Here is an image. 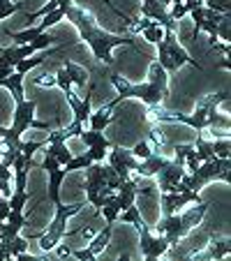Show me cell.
Returning a JSON list of instances; mask_svg holds the SVG:
<instances>
[{"label":"cell","instance_id":"cell-3","mask_svg":"<svg viewBox=\"0 0 231 261\" xmlns=\"http://www.w3.org/2000/svg\"><path fill=\"white\" fill-rule=\"evenodd\" d=\"M222 102H229V93H226V90L203 97L201 102L197 104L194 114H190V116L169 114V111H158V114H155V118H158V120H169V123L190 125V127H194L197 132L208 129V127H211V129L222 127V129H226V132H229L231 118H229V116H224V114H217V104H222Z\"/></svg>","mask_w":231,"mask_h":261},{"label":"cell","instance_id":"cell-31","mask_svg":"<svg viewBox=\"0 0 231 261\" xmlns=\"http://www.w3.org/2000/svg\"><path fill=\"white\" fill-rule=\"evenodd\" d=\"M229 3L231 0H206L203 5L215 10V12H220V14H229Z\"/></svg>","mask_w":231,"mask_h":261},{"label":"cell","instance_id":"cell-6","mask_svg":"<svg viewBox=\"0 0 231 261\" xmlns=\"http://www.w3.org/2000/svg\"><path fill=\"white\" fill-rule=\"evenodd\" d=\"M86 203H74V206H63V203H56V217L51 222V227L42 233L37 241H40L42 252H51L54 247H58V243L65 238V231H67V220L72 215L84 211Z\"/></svg>","mask_w":231,"mask_h":261},{"label":"cell","instance_id":"cell-15","mask_svg":"<svg viewBox=\"0 0 231 261\" xmlns=\"http://www.w3.org/2000/svg\"><path fill=\"white\" fill-rule=\"evenodd\" d=\"M67 176V171H65V167H54L49 169V199L56 203H60V182H63V178Z\"/></svg>","mask_w":231,"mask_h":261},{"label":"cell","instance_id":"cell-33","mask_svg":"<svg viewBox=\"0 0 231 261\" xmlns=\"http://www.w3.org/2000/svg\"><path fill=\"white\" fill-rule=\"evenodd\" d=\"M169 14H171L173 21H178V19H183L185 14H190V10H187L185 3H176V5L171 7V12H169Z\"/></svg>","mask_w":231,"mask_h":261},{"label":"cell","instance_id":"cell-37","mask_svg":"<svg viewBox=\"0 0 231 261\" xmlns=\"http://www.w3.org/2000/svg\"><path fill=\"white\" fill-rule=\"evenodd\" d=\"M3 224H5V222L0 220V238H3Z\"/></svg>","mask_w":231,"mask_h":261},{"label":"cell","instance_id":"cell-13","mask_svg":"<svg viewBox=\"0 0 231 261\" xmlns=\"http://www.w3.org/2000/svg\"><path fill=\"white\" fill-rule=\"evenodd\" d=\"M171 162V160L169 158H164L162 153H155V150H152L150 155H148L146 160H139V167H137V173L141 178H150V176H158L160 171H162L164 167H167V164Z\"/></svg>","mask_w":231,"mask_h":261},{"label":"cell","instance_id":"cell-22","mask_svg":"<svg viewBox=\"0 0 231 261\" xmlns=\"http://www.w3.org/2000/svg\"><path fill=\"white\" fill-rule=\"evenodd\" d=\"M90 164H93V158H90L88 153L86 155H72V160H69L67 164H65V171H79V169H88Z\"/></svg>","mask_w":231,"mask_h":261},{"label":"cell","instance_id":"cell-28","mask_svg":"<svg viewBox=\"0 0 231 261\" xmlns=\"http://www.w3.org/2000/svg\"><path fill=\"white\" fill-rule=\"evenodd\" d=\"M42 63H44V58H23V60L16 63V72L25 74V72H30L33 67H37V65H42Z\"/></svg>","mask_w":231,"mask_h":261},{"label":"cell","instance_id":"cell-27","mask_svg":"<svg viewBox=\"0 0 231 261\" xmlns=\"http://www.w3.org/2000/svg\"><path fill=\"white\" fill-rule=\"evenodd\" d=\"M120 217H123V222H130V224H134L137 229H141V227H143L141 213H139V208L134 206V203L127 208V211H123V215H120Z\"/></svg>","mask_w":231,"mask_h":261},{"label":"cell","instance_id":"cell-23","mask_svg":"<svg viewBox=\"0 0 231 261\" xmlns=\"http://www.w3.org/2000/svg\"><path fill=\"white\" fill-rule=\"evenodd\" d=\"M60 19H65V10H60V7H56L54 12H49V14L42 16V23L40 25H35V28L40 30V33H44L46 28H51V25H56Z\"/></svg>","mask_w":231,"mask_h":261},{"label":"cell","instance_id":"cell-35","mask_svg":"<svg viewBox=\"0 0 231 261\" xmlns=\"http://www.w3.org/2000/svg\"><path fill=\"white\" fill-rule=\"evenodd\" d=\"M213 49H217L222 56H229V42H215V44H211Z\"/></svg>","mask_w":231,"mask_h":261},{"label":"cell","instance_id":"cell-10","mask_svg":"<svg viewBox=\"0 0 231 261\" xmlns=\"http://www.w3.org/2000/svg\"><path fill=\"white\" fill-rule=\"evenodd\" d=\"M79 139L88 146V155L93 158V162H102V160L107 158V148L113 146L102 132H95V129H90V132L88 129H81Z\"/></svg>","mask_w":231,"mask_h":261},{"label":"cell","instance_id":"cell-16","mask_svg":"<svg viewBox=\"0 0 231 261\" xmlns=\"http://www.w3.org/2000/svg\"><path fill=\"white\" fill-rule=\"evenodd\" d=\"M0 86L10 90V93L14 95L16 102H23V74L21 72H12L10 76L0 79Z\"/></svg>","mask_w":231,"mask_h":261},{"label":"cell","instance_id":"cell-40","mask_svg":"<svg viewBox=\"0 0 231 261\" xmlns=\"http://www.w3.org/2000/svg\"><path fill=\"white\" fill-rule=\"evenodd\" d=\"M0 51H3V46H0Z\"/></svg>","mask_w":231,"mask_h":261},{"label":"cell","instance_id":"cell-9","mask_svg":"<svg viewBox=\"0 0 231 261\" xmlns=\"http://www.w3.org/2000/svg\"><path fill=\"white\" fill-rule=\"evenodd\" d=\"M183 176H185V167H183V164H176L171 160V162L158 173V182H160L158 188L162 190V192H181V190H187L181 182Z\"/></svg>","mask_w":231,"mask_h":261},{"label":"cell","instance_id":"cell-21","mask_svg":"<svg viewBox=\"0 0 231 261\" xmlns=\"http://www.w3.org/2000/svg\"><path fill=\"white\" fill-rule=\"evenodd\" d=\"M192 146H194V150H197V155H199V162H206V160L215 158V153H213V141H206L203 137H199Z\"/></svg>","mask_w":231,"mask_h":261},{"label":"cell","instance_id":"cell-26","mask_svg":"<svg viewBox=\"0 0 231 261\" xmlns=\"http://www.w3.org/2000/svg\"><path fill=\"white\" fill-rule=\"evenodd\" d=\"M162 37H164V28L160 23H152L150 28L143 30V40H148L150 44H158V42H162Z\"/></svg>","mask_w":231,"mask_h":261},{"label":"cell","instance_id":"cell-39","mask_svg":"<svg viewBox=\"0 0 231 261\" xmlns=\"http://www.w3.org/2000/svg\"><path fill=\"white\" fill-rule=\"evenodd\" d=\"M0 153H3V146H0Z\"/></svg>","mask_w":231,"mask_h":261},{"label":"cell","instance_id":"cell-19","mask_svg":"<svg viewBox=\"0 0 231 261\" xmlns=\"http://www.w3.org/2000/svg\"><path fill=\"white\" fill-rule=\"evenodd\" d=\"M111 231H113V224H109L107 222V227L102 229V231L97 233V236L93 238V241H90V245H88V250L93 252L95 256L99 254V252H104L107 250V245H109V241H111Z\"/></svg>","mask_w":231,"mask_h":261},{"label":"cell","instance_id":"cell-18","mask_svg":"<svg viewBox=\"0 0 231 261\" xmlns=\"http://www.w3.org/2000/svg\"><path fill=\"white\" fill-rule=\"evenodd\" d=\"M206 211H208V203H197L194 208H190V211H185V213H181V220L185 222V227L187 229H194V227H199L201 224V220H203V215H206Z\"/></svg>","mask_w":231,"mask_h":261},{"label":"cell","instance_id":"cell-36","mask_svg":"<svg viewBox=\"0 0 231 261\" xmlns=\"http://www.w3.org/2000/svg\"><path fill=\"white\" fill-rule=\"evenodd\" d=\"M160 3H162L164 7H169V5H171V0H160Z\"/></svg>","mask_w":231,"mask_h":261},{"label":"cell","instance_id":"cell-1","mask_svg":"<svg viewBox=\"0 0 231 261\" xmlns=\"http://www.w3.org/2000/svg\"><path fill=\"white\" fill-rule=\"evenodd\" d=\"M65 16L76 25L81 40L90 46V51H93L95 58L102 60V63H107V65H111V49L113 46H125V44L134 46V40H130V37H120V35H113V33L102 30L86 10H79V7L72 5L67 12H65Z\"/></svg>","mask_w":231,"mask_h":261},{"label":"cell","instance_id":"cell-5","mask_svg":"<svg viewBox=\"0 0 231 261\" xmlns=\"http://www.w3.org/2000/svg\"><path fill=\"white\" fill-rule=\"evenodd\" d=\"M35 111H37V99H23V102H16L14 109V123L12 127L5 132L3 141L5 146H19L21 134L28 127H37V129H49V123H42V120H35Z\"/></svg>","mask_w":231,"mask_h":261},{"label":"cell","instance_id":"cell-12","mask_svg":"<svg viewBox=\"0 0 231 261\" xmlns=\"http://www.w3.org/2000/svg\"><path fill=\"white\" fill-rule=\"evenodd\" d=\"M141 14L146 16V19L158 21L162 28H176V21L171 19L169 10L160 0H141Z\"/></svg>","mask_w":231,"mask_h":261},{"label":"cell","instance_id":"cell-7","mask_svg":"<svg viewBox=\"0 0 231 261\" xmlns=\"http://www.w3.org/2000/svg\"><path fill=\"white\" fill-rule=\"evenodd\" d=\"M162 42H164V49H167V56L171 58V63L176 65V69L181 67V65H194V67H199V69L203 67L199 60L190 58V54H187V51L181 46V42H178V37H176V33H173V28H164Z\"/></svg>","mask_w":231,"mask_h":261},{"label":"cell","instance_id":"cell-30","mask_svg":"<svg viewBox=\"0 0 231 261\" xmlns=\"http://www.w3.org/2000/svg\"><path fill=\"white\" fill-rule=\"evenodd\" d=\"M150 153H152V148H150V143H148V141H139L137 146L132 148V155L137 160H146Z\"/></svg>","mask_w":231,"mask_h":261},{"label":"cell","instance_id":"cell-24","mask_svg":"<svg viewBox=\"0 0 231 261\" xmlns=\"http://www.w3.org/2000/svg\"><path fill=\"white\" fill-rule=\"evenodd\" d=\"M213 153H215V158H229V153H231L229 134H224V137H220V139L213 141Z\"/></svg>","mask_w":231,"mask_h":261},{"label":"cell","instance_id":"cell-2","mask_svg":"<svg viewBox=\"0 0 231 261\" xmlns=\"http://www.w3.org/2000/svg\"><path fill=\"white\" fill-rule=\"evenodd\" d=\"M111 84L118 90V97L107 104L109 109H113L120 99H127V97H139L146 104H150V107H158L164 97H169V76H167V69L160 63L150 65L146 84H130L127 79H123V76L116 72L111 74Z\"/></svg>","mask_w":231,"mask_h":261},{"label":"cell","instance_id":"cell-8","mask_svg":"<svg viewBox=\"0 0 231 261\" xmlns=\"http://www.w3.org/2000/svg\"><path fill=\"white\" fill-rule=\"evenodd\" d=\"M139 231V238H141V254L146 256L148 261H152V259H160L162 254H167V250H169V241L160 233V236H152L150 233V229L143 224L141 229H137Z\"/></svg>","mask_w":231,"mask_h":261},{"label":"cell","instance_id":"cell-29","mask_svg":"<svg viewBox=\"0 0 231 261\" xmlns=\"http://www.w3.org/2000/svg\"><path fill=\"white\" fill-rule=\"evenodd\" d=\"M56 86H60V90H63V93L72 90V81H69V74H67V69H65V67L56 72Z\"/></svg>","mask_w":231,"mask_h":261},{"label":"cell","instance_id":"cell-17","mask_svg":"<svg viewBox=\"0 0 231 261\" xmlns=\"http://www.w3.org/2000/svg\"><path fill=\"white\" fill-rule=\"evenodd\" d=\"M113 120H116V114H111V109L104 104L102 109H99L97 114H90L88 116V123H90V129H95V132H102L107 125H111Z\"/></svg>","mask_w":231,"mask_h":261},{"label":"cell","instance_id":"cell-32","mask_svg":"<svg viewBox=\"0 0 231 261\" xmlns=\"http://www.w3.org/2000/svg\"><path fill=\"white\" fill-rule=\"evenodd\" d=\"M217 37L224 42H229V14H224L217 23Z\"/></svg>","mask_w":231,"mask_h":261},{"label":"cell","instance_id":"cell-11","mask_svg":"<svg viewBox=\"0 0 231 261\" xmlns=\"http://www.w3.org/2000/svg\"><path fill=\"white\" fill-rule=\"evenodd\" d=\"M111 148L113 150H111V155H109V164L123 178H130V171H137L139 160L134 158L132 150H127V148H120V146H111Z\"/></svg>","mask_w":231,"mask_h":261},{"label":"cell","instance_id":"cell-25","mask_svg":"<svg viewBox=\"0 0 231 261\" xmlns=\"http://www.w3.org/2000/svg\"><path fill=\"white\" fill-rule=\"evenodd\" d=\"M28 199H30L28 192H19V190H14V192H12V197H10V211L23 213V208H25V203H28Z\"/></svg>","mask_w":231,"mask_h":261},{"label":"cell","instance_id":"cell-38","mask_svg":"<svg viewBox=\"0 0 231 261\" xmlns=\"http://www.w3.org/2000/svg\"><path fill=\"white\" fill-rule=\"evenodd\" d=\"M176 3H183V0H171V5H176Z\"/></svg>","mask_w":231,"mask_h":261},{"label":"cell","instance_id":"cell-4","mask_svg":"<svg viewBox=\"0 0 231 261\" xmlns=\"http://www.w3.org/2000/svg\"><path fill=\"white\" fill-rule=\"evenodd\" d=\"M229 169H231L229 158H211V160L199 164L192 173L185 171V176L181 178V182L187 190H192V192H199L203 185H208V182H213V180L229 182Z\"/></svg>","mask_w":231,"mask_h":261},{"label":"cell","instance_id":"cell-14","mask_svg":"<svg viewBox=\"0 0 231 261\" xmlns=\"http://www.w3.org/2000/svg\"><path fill=\"white\" fill-rule=\"evenodd\" d=\"M206 245H208L206 252L199 250L192 259L199 261V259H226L229 256V238H220V241L217 238H208Z\"/></svg>","mask_w":231,"mask_h":261},{"label":"cell","instance_id":"cell-34","mask_svg":"<svg viewBox=\"0 0 231 261\" xmlns=\"http://www.w3.org/2000/svg\"><path fill=\"white\" fill-rule=\"evenodd\" d=\"M7 215H10V199H0V220L5 222L7 220Z\"/></svg>","mask_w":231,"mask_h":261},{"label":"cell","instance_id":"cell-20","mask_svg":"<svg viewBox=\"0 0 231 261\" xmlns=\"http://www.w3.org/2000/svg\"><path fill=\"white\" fill-rule=\"evenodd\" d=\"M65 69H67V74H69V81H72V86H76V88H81V90L88 86V72H86L81 65L67 63V65H65Z\"/></svg>","mask_w":231,"mask_h":261}]
</instances>
